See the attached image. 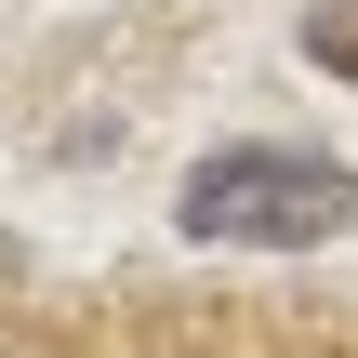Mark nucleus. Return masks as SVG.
I'll use <instances>...</instances> for the list:
<instances>
[{
    "mask_svg": "<svg viewBox=\"0 0 358 358\" xmlns=\"http://www.w3.org/2000/svg\"><path fill=\"white\" fill-rule=\"evenodd\" d=\"M186 239H239V252H319L332 226L358 213V186L332 159H306V146H213L199 173H186Z\"/></svg>",
    "mask_w": 358,
    "mask_h": 358,
    "instance_id": "obj_1",
    "label": "nucleus"
},
{
    "mask_svg": "<svg viewBox=\"0 0 358 358\" xmlns=\"http://www.w3.org/2000/svg\"><path fill=\"white\" fill-rule=\"evenodd\" d=\"M306 53H332V66H358V13H332V27H306Z\"/></svg>",
    "mask_w": 358,
    "mask_h": 358,
    "instance_id": "obj_2",
    "label": "nucleus"
}]
</instances>
